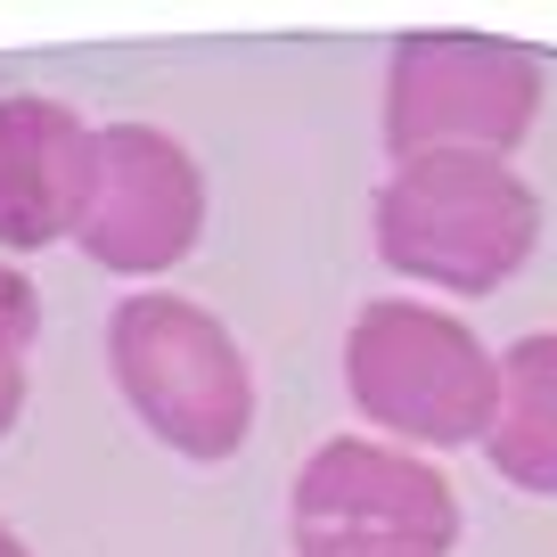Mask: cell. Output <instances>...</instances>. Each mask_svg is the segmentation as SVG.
<instances>
[{
	"instance_id": "obj_1",
	"label": "cell",
	"mask_w": 557,
	"mask_h": 557,
	"mask_svg": "<svg viewBox=\"0 0 557 557\" xmlns=\"http://www.w3.org/2000/svg\"><path fill=\"white\" fill-rule=\"evenodd\" d=\"M345 394L377 435H394V451H468L500 410V352L435 304L377 296L345 336Z\"/></svg>"
},
{
	"instance_id": "obj_2",
	"label": "cell",
	"mask_w": 557,
	"mask_h": 557,
	"mask_svg": "<svg viewBox=\"0 0 557 557\" xmlns=\"http://www.w3.org/2000/svg\"><path fill=\"white\" fill-rule=\"evenodd\" d=\"M107 369L139 426L197 468L238 459V443L255 435V377L238 336L189 296H123L107 312Z\"/></svg>"
},
{
	"instance_id": "obj_3",
	"label": "cell",
	"mask_w": 557,
	"mask_h": 557,
	"mask_svg": "<svg viewBox=\"0 0 557 557\" xmlns=\"http://www.w3.org/2000/svg\"><path fill=\"white\" fill-rule=\"evenodd\" d=\"M541 246V197L500 157H410L377 189V255L410 287L492 296Z\"/></svg>"
},
{
	"instance_id": "obj_4",
	"label": "cell",
	"mask_w": 557,
	"mask_h": 557,
	"mask_svg": "<svg viewBox=\"0 0 557 557\" xmlns=\"http://www.w3.org/2000/svg\"><path fill=\"white\" fill-rule=\"evenodd\" d=\"M541 115V66L517 41L484 34H418L385 74V148L410 157H500Z\"/></svg>"
},
{
	"instance_id": "obj_5",
	"label": "cell",
	"mask_w": 557,
	"mask_h": 557,
	"mask_svg": "<svg viewBox=\"0 0 557 557\" xmlns=\"http://www.w3.org/2000/svg\"><path fill=\"white\" fill-rule=\"evenodd\" d=\"M296 557H451L459 500L418 451L336 435L296 475Z\"/></svg>"
},
{
	"instance_id": "obj_6",
	"label": "cell",
	"mask_w": 557,
	"mask_h": 557,
	"mask_svg": "<svg viewBox=\"0 0 557 557\" xmlns=\"http://www.w3.org/2000/svg\"><path fill=\"white\" fill-rule=\"evenodd\" d=\"M206 230V173L157 123H99L90 139V197H83V255L115 278H157L189 262Z\"/></svg>"
},
{
	"instance_id": "obj_7",
	"label": "cell",
	"mask_w": 557,
	"mask_h": 557,
	"mask_svg": "<svg viewBox=\"0 0 557 557\" xmlns=\"http://www.w3.org/2000/svg\"><path fill=\"white\" fill-rule=\"evenodd\" d=\"M90 123L58 99H0V262L74 238L90 197Z\"/></svg>"
},
{
	"instance_id": "obj_8",
	"label": "cell",
	"mask_w": 557,
	"mask_h": 557,
	"mask_svg": "<svg viewBox=\"0 0 557 557\" xmlns=\"http://www.w3.org/2000/svg\"><path fill=\"white\" fill-rule=\"evenodd\" d=\"M484 459L533 500H557V329L500 352V410Z\"/></svg>"
},
{
	"instance_id": "obj_9",
	"label": "cell",
	"mask_w": 557,
	"mask_h": 557,
	"mask_svg": "<svg viewBox=\"0 0 557 557\" xmlns=\"http://www.w3.org/2000/svg\"><path fill=\"white\" fill-rule=\"evenodd\" d=\"M34 329H41V296H34V278H25L17 262H0V336L34 352Z\"/></svg>"
},
{
	"instance_id": "obj_10",
	"label": "cell",
	"mask_w": 557,
	"mask_h": 557,
	"mask_svg": "<svg viewBox=\"0 0 557 557\" xmlns=\"http://www.w3.org/2000/svg\"><path fill=\"white\" fill-rule=\"evenodd\" d=\"M25 345H9V336H0V435H9V426H17V410H25Z\"/></svg>"
},
{
	"instance_id": "obj_11",
	"label": "cell",
	"mask_w": 557,
	"mask_h": 557,
	"mask_svg": "<svg viewBox=\"0 0 557 557\" xmlns=\"http://www.w3.org/2000/svg\"><path fill=\"white\" fill-rule=\"evenodd\" d=\"M0 557H34V549H25V541L9 533V524H0Z\"/></svg>"
}]
</instances>
